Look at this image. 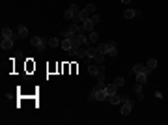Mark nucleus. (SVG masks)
Segmentation results:
<instances>
[{"instance_id": "1", "label": "nucleus", "mask_w": 168, "mask_h": 125, "mask_svg": "<svg viewBox=\"0 0 168 125\" xmlns=\"http://www.w3.org/2000/svg\"><path fill=\"white\" fill-rule=\"evenodd\" d=\"M90 99H95V101H106L108 99V93H106V90H97V88H94V92L90 93Z\"/></svg>"}, {"instance_id": "2", "label": "nucleus", "mask_w": 168, "mask_h": 125, "mask_svg": "<svg viewBox=\"0 0 168 125\" xmlns=\"http://www.w3.org/2000/svg\"><path fill=\"white\" fill-rule=\"evenodd\" d=\"M121 114H123V116H127V114L131 112V108H133V101H131L129 97L127 95H121Z\"/></svg>"}, {"instance_id": "3", "label": "nucleus", "mask_w": 168, "mask_h": 125, "mask_svg": "<svg viewBox=\"0 0 168 125\" xmlns=\"http://www.w3.org/2000/svg\"><path fill=\"white\" fill-rule=\"evenodd\" d=\"M151 71H153V69H150L147 66H144V64H136V66H133V73H135V75H136V73H146L147 77H150Z\"/></svg>"}, {"instance_id": "4", "label": "nucleus", "mask_w": 168, "mask_h": 125, "mask_svg": "<svg viewBox=\"0 0 168 125\" xmlns=\"http://www.w3.org/2000/svg\"><path fill=\"white\" fill-rule=\"evenodd\" d=\"M13 43H15L13 37H2L0 47H2V51H9V49H13Z\"/></svg>"}, {"instance_id": "5", "label": "nucleus", "mask_w": 168, "mask_h": 125, "mask_svg": "<svg viewBox=\"0 0 168 125\" xmlns=\"http://www.w3.org/2000/svg\"><path fill=\"white\" fill-rule=\"evenodd\" d=\"M140 11L138 9H125L123 11V19H133V17H140Z\"/></svg>"}, {"instance_id": "6", "label": "nucleus", "mask_w": 168, "mask_h": 125, "mask_svg": "<svg viewBox=\"0 0 168 125\" xmlns=\"http://www.w3.org/2000/svg\"><path fill=\"white\" fill-rule=\"evenodd\" d=\"M108 56H118V49H116V41H108Z\"/></svg>"}, {"instance_id": "7", "label": "nucleus", "mask_w": 168, "mask_h": 125, "mask_svg": "<svg viewBox=\"0 0 168 125\" xmlns=\"http://www.w3.org/2000/svg\"><path fill=\"white\" fill-rule=\"evenodd\" d=\"M97 52H99V51H97V45H90V47L86 49V54H88V58H91V60H94V56H95Z\"/></svg>"}, {"instance_id": "8", "label": "nucleus", "mask_w": 168, "mask_h": 125, "mask_svg": "<svg viewBox=\"0 0 168 125\" xmlns=\"http://www.w3.org/2000/svg\"><path fill=\"white\" fill-rule=\"evenodd\" d=\"M108 103H110V105H120V103H121V95H118V93H112V95H108Z\"/></svg>"}, {"instance_id": "9", "label": "nucleus", "mask_w": 168, "mask_h": 125, "mask_svg": "<svg viewBox=\"0 0 168 125\" xmlns=\"http://www.w3.org/2000/svg\"><path fill=\"white\" fill-rule=\"evenodd\" d=\"M41 43H43V37H39V36H34V37H30V45H32V47H35V49H38Z\"/></svg>"}, {"instance_id": "10", "label": "nucleus", "mask_w": 168, "mask_h": 125, "mask_svg": "<svg viewBox=\"0 0 168 125\" xmlns=\"http://www.w3.org/2000/svg\"><path fill=\"white\" fill-rule=\"evenodd\" d=\"M17 34H19V37H26V36H28V28L24 26V24H19Z\"/></svg>"}, {"instance_id": "11", "label": "nucleus", "mask_w": 168, "mask_h": 125, "mask_svg": "<svg viewBox=\"0 0 168 125\" xmlns=\"http://www.w3.org/2000/svg\"><path fill=\"white\" fill-rule=\"evenodd\" d=\"M79 17H80V21L84 23V21H88V19H91V13L88 11V9H82V11L79 13Z\"/></svg>"}, {"instance_id": "12", "label": "nucleus", "mask_w": 168, "mask_h": 125, "mask_svg": "<svg viewBox=\"0 0 168 125\" xmlns=\"http://www.w3.org/2000/svg\"><path fill=\"white\" fill-rule=\"evenodd\" d=\"M60 47L64 49V51H69V49H73V45H71V39H62V43H60Z\"/></svg>"}, {"instance_id": "13", "label": "nucleus", "mask_w": 168, "mask_h": 125, "mask_svg": "<svg viewBox=\"0 0 168 125\" xmlns=\"http://www.w3.org/2000/svg\"><path fill=\"white\" fill-rule=\"evenodd\" d=\"M94 21H91V19H88V21H84V24H82V26H84V30H86V32H94Z\"/></svg>"}, {"instance_id": "14", "label": "nucleus", "mask_w": 168, "mask_h": 125, "mask_svg": "<svg viewBox=\"0 0 168 125\" xmlns=\"http://www.w3.org/2000/svg\"><path fill=\"white\" fill-rule=\"evenodd\" d=\"M135 77H136V82H138V84H146V81H147V75L146 73H136Z\"/></svg>"}, {"instance_id": "15", "label": "nucleus", "mask_w": 168, "mask_h": 125, "mask_svg": "<svg viewBox=\"0 0 168 125\" xmlns=\"http://www.w3.org/2000/svg\"><path fill=\"white\" fill-rule=\"evenodd\" d=\"M105 90H106V93H108V95H112V93H118V86H116L114 82H112V84H108V86H106Z\"/></svg>"}, {"instance_id": "16", "label": "nucleus", "mask_w": 168, "mask_h": 125, "mask_svg": "<svg viewBox=\"0 0 168 125\" xmlns=\"http://www.w3.org/2000/svg\"><path fill=\"white\" fill-rule=\"evenodd\" d=\"M88 41L94 45V43H97L99 41V34H95V32H90V36H88Z\"/></svg>"}, {"instance_id": "17", "label": "nucleus", "mask_w": 168, "mask_h": 125, "mask_svg": "<svg viewBox=\"0 0 168 125\" xmlns=\"http://www.w3.org/2000/svg\"><path fill=\"white\" fill-rule=\"evenodd\" d=\"M97 51L101 54H108V43H103V45H97Z\"/></svg>"}, {"instance_id": "18", "label": "nucleus", "mask_w": 168, "mask_h": 125, "mask_svg": "<svg viewBox=\"0 0 168 125\" xmlns=\"http://www.w3.org/2000/svg\"><path fill=\"white\" fill-rule=\"evenodd\" d=\"M142 86H144V84H138V82H136L135 84V92H136V95H138V99H142V97H144V95H142Z\"/></svg>"}, {"instance_id": "19", "label": "nucleus", "mask_w": 168, "mask_h": 125, "mask_svg": "<svg viewBox=\"0 0 168 125\" xmlns=\"http://www.w3.org/2000/svg\"><path fill=\"white\" fill-rule=\"evenodd\" d=\"M60 43H62V41H60L58 37H50L49 39V47H60Z\"/></svg>"}, {"instance_id": "20", "label": "nucleus", "mask_w": 168, "mask_h": 125, "mask_svg": "<svg viewBox=\"0 0 168 125\" xmlns=\"http://www.w3.org/2000/svg\"><path fill=\"white\" fill-rule=\"evenodd\" d=\"M15 34H13V30H9V28H2V37H13Z\"/></svg>"}, {"instance_id": "21", "label": "nucleus", "mask_w": 168, "mask_h": 125, "mask_svg": "<svg viewBox=\"0 0 168 125\" xmlns=\"http://www.w3.org/2000/svg\"><path fill=\"white\" fill-rule=\"evenodd\" d=\"M105 56H106V54H101V52H97V54L94 56V62H97V64H103V62H105Z\"/></svg>"}, {"instance_id": "22", "label": "nucleus", "mask_w": 168, "mask_h": 125, "mask_svg": "<svg viewBox=\"0 0 168 125\" xmlns=\"http://www.w3.org/2000/svg\"><path fill=\"white\" fill-rule=\"evenodd\" d=\"M88 73H90V75H94V77H97L99 67H95V66H91V64H90V66H88Z\"/></svg>"}, {"instance_id": "23", "label": "nucleus", "mask_w": 168, "mask_h": 125, "mask_svg": "<svg viewBox=\"0 0 168 125\" xmlns=\"http://www.w3.org/2000/svg\"><path fill=\"white\" fill-rule=\"evenodd\" d=\"M75 17H77V15H75L73 11H69V9H67V11H65V13H64V19H65V21H73V19H75Z\"/></svg>"}, {"instance_id": "24", "label": "nucleus", "mask_w": 168, "mask_h": 125, "mask_svg": "<svg viewBox=\"0 0 168 125\" xmlns=\"http://www.w3.org/2000/svg\"><path fill=\"white\" fill-rule=\"evenodd\" d=\"M77 58H88V54H86V49L79 47V51H77Z\"/></svg>"}, {"instance_id": "25", "label": "nucleus", "mask_w": 168, "mask_h": 125, "mask_svg": "<svg viewBox=\"0 0 168 125\" xmlns=\"http://www.w3.org/2000/svg\"><path fill=\"white\" fill-rule=\"evenodd\" d=\"M146 66H147V67H150V69H155V67H157V60H155V58H151V60H147V64H146Z\"/></svg>"}, {"instance_id": "26", "label": "nucleus", "mask_w": 168, "mask_h": 125, "mask_svg": "<svg viewBox=\"0 0 168 125\" xmlns=\"http://www.w3.org/2000/svg\"><path fill=\"white\" fill-rule=\"evenodd\" d=\"M114 84H116V86H123V84H125V78L123 77H118V78H114Z\"/></svg>"}, {"instance_id": "27", "label": "nucleus", "mask_w": 168, "mask_h": 125, "mask_svg": "<svg viewBox=\"0 0 168 125\" xmlns=\"http://www.w3.org/2000/svg\"><path fill=\"white\" fill-rule=\"evenodd\" d=\"M47 45H49V39H43V43H41V45H39V47H38V52H43Z\"/></svg>"}, {"instance_id": "28", "label": "nucleus", "mask_w": 168, "mask_h": 125, "mask_svg": "<svg viewBox=\"0 0 168 125\" xmlns=\"http://www.w3.org/2000/svg\"><path fill=\"white\" fill-rule=\"evenodd\" d=\"M67 9H69V11H73L75 15H79V13H80V11H79V6H77V4H71V6H69Z\"/></svg>"}, {"instance_id": "29", "label": "nucleus", "mask_w": 168, "mask_h": 125, "mask_svg": "<svg viewBox=\"0 0 168 125\" xmlns=\"http://www.w3.org/2000/svg\"><path fill=\"white\" fill-rule=\"evenodd\" d=\"M86 9H88L90 13H95V6H94V4H88V6H86Z\"/></svg>"}, {"instance_id": "30", "label": "nucleus", "mask_w": 168, "mask_h": 125, "mask_svg": "<svg viewBox=\"0 0 168 125\" xmlns=\"http://www.w3.org/2000/svg\"><path fill=\"white\" fill-rule=\"evenodd\" d=\"M91 21H94V23H99V15H91Z\"/></svg>"}, {"instance_id": "31", "label": "nucleus", "mask_w": 168, "mask_h": 125, "mask_svg": "<svg viewBox=\"0 0 168 125\" xmlns=\"http://www.w3.org/2000/svg\"><path fill=\"white\" fill-rule=\"evenodd\" d=\"M121 2H123V4H129V2H131V0H121Z\"/></svg>"}, {"instance_id": "32", "label": "nucleus", "mask_w": 168, "mask_h": 125, "mask_svg": "<svg viewBox=\"0 0 168 125\" xmlns=\"http://www.w3.org/2000/svg\"><path fill=\"white\" fill-rule=\"evenodd\" d=\"M118 2H121V0H118Z\"/></svg>"}]
</instances>
